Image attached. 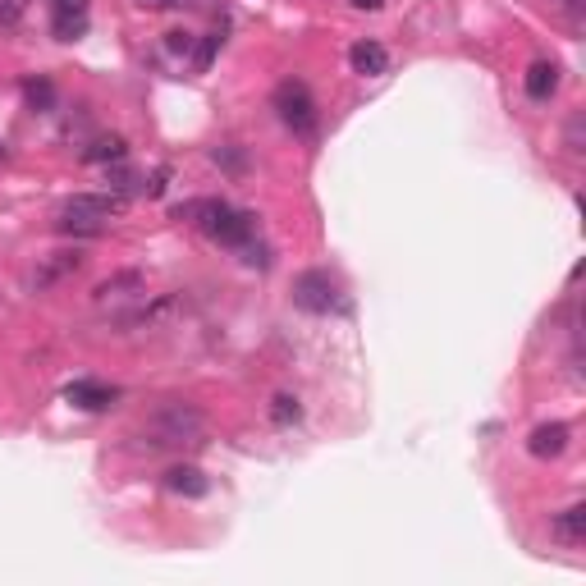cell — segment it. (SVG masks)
Wrapping results in <instances>:
<instances>
[{
  "label": "cell",
  "mask_w": 586,
  "mask_h": 586,
  "mask_svg": "<svg viewBox=\"0 0 586 586\" xmlns=\"http://www.w3.org/2000/svg\"><path fill=\"white\" fill-rule=\"evenodd\" d=\"M142 293V275L138 271H120V275H110V280H101L97 289H92V298H101V303H106V298H120V293Z\"/></svg>",
  "instance_id": "cell-12"
},
{
  "label": "cell",
  "mask_w": 586,
  "mask_h": 586,
  "mask_svg": "<svg viewBox=\"0 0 586 586\" xmlns=\"http://www.w3.org/2000/svg\"><path fill=\"white\" fill-rule=\"evenodd\" d=\"M165 51H170V55H188V51H193V33H165Z\"/></svg>",
  "instance_id": "cell-19"
},
{
  "label": "cell",
  "mask_w": 586,
  "mask_h": 586,
  "mask_svg": "<svg viewBox=\"0 0 586 586\" xmlns=\"http://www.w3.org/2000/svg\"><path fill=\"white\" fill-rule=\"evenodd\" d=\"M0 156H5V142H0Z\"/></svg>",
  "instance_id": "cell-26"
},
{
  "label": "cell",
  "mask_w": 586,
  "mask_h": 586,
  "mask_svg": "<svg viewBox=\"0 0 586 586\" xmlns=\"http://www.w3.org/2000/svg\"><path fill=\"white\" fill-rule=\"evenodd\" d=\"M23 14H28V0H0V33L19 28Z\"/></svg>",
  "instance_id": "cell-18"
},
{
  "label": "cell",
  "mask_w": 586,
  "mask_h": 586,
  "mask_svg": "<svg viewBox=\"0 0 586 586\" xmlns=\"http://www.w3.org/2000/svg\"><path fill=\"white\" fill-rule=\"evenodd\" d=\"M559 10H564V14H573V19H582V10H586V0H559Z\"/></svg>",
  "instance_id": "cell-24"
},
{
  "label": "cell",
  "mask_w": 586,
  "mask_h": 586,
  "mask_svg": "<svg viewBox=\"0 0 586 586\" xmlns=\"http://www.w3.org/2000/svg\"><path fill=\"white\" fill-rule=\"evenodd\" d=\"M110 188H115V193H133V188H138V179H133L129 170H115V174H110Z\"/></svg>",
  "instance_id": "cell-21"
},
{
  "label": "cell",
  "mask_w": 586,
  "mask_h": 586,
  "mask_svg": "<svg viewBox=\"0 0 586 586\" xmlns=\"http://www.w3.org/2000/svg\"><path fill=\"white\" fill-rule=\"evenodd\" d=\"M298 417H303V403L293 399V394H275L271 399V422L275 426H293Z\"/></svg>",
  "instance_id": "cell-16"
},
{
  "label": "cell",
  "mask_w": 586,
  "mask_h": 586,
  "mask_svg": "<svg viewBox=\"0 0 586 586\" xmlns=\"http://www.w3.org/2000/svg\"><path fill=\"white\" fill-rule=\"evenodd\" d=\"M83 161H92V165H110V161H124V138H97L92 147L83 152Z\"/></svg>",
  "instance_id": "cell-13"
},
{
  "label": "cell",
  "mask_w": 586,
  "mask_h": 586,
  "mask_svg": "<svg viewBox=\"0 0 586 586\" xmlns=\"http://www.w3.org/2000/svg\"><path fill=\"white\" fill-rule=\"evenodd\" d=\"M550 536L559 545H582L586 541V504H568L564 513H554Z\"/></svg>",
  "instance_id": "cell-10"
},
{
  "label": "cell",
  "mask_w": 586,
  "mask_h": 586,
  "mask_svg": "<svg viewBox=\"0 0 586 586\" xmlns=\"http://www.w3.org/2000/svg\"><path fill=\"white\" fill-rule=\"evenodd\" d=\"M147 435H152V449L165 445H197L207 435V413L197 403L184 399H165L152 417H147Z\"/></svg>",
  "instance_id": "cell-1"
},
{
  "label": "cell",
  "mask_w": 586,
  "mask_h": 586,
  "mask_svg": "<svg viewBox=\"0 0 586 586\" xmlns=\"http://www.w3.org/2000/svg\"><path fill=\"white\" fill-rule=\"evenodd\" d=\"M348 65H353V74L362 78H380L385 69H390V51L380 42H371V37H362V42L348 46Z\"/></svg>",
  "instance_id": "cell-7"
},
{
  "label": "cell",
  "mask_w": 586,
  "mask_h": 586,
  "mask_svg": "<svg viewBox=\"0 0 586 586\" xmlns=\"http://www.w3.org/2000/svg\"><path fill=\"white\" fill-rule=\"evenodd\" d=\"M51 33L60 37V42H74V37L87 33V10L78 14H51Z\"/></svg>",
  "instance_id": "cell-14"
},
{
  "label": "cell",
  "mask_w": 586,
  "mask_h": 586,
  "mask_svg": "<svg viewBox=\"0 0 586 586\" xmlns=\"http://www.w3.org/2000/svg\"><path fill=\"white\" fill-rule=\"evenodd\" d=\"M220 42H225V33H220V28L202 37V42H197V51H193V65H197V69H211V60H216Z\"/></svg>",
  "instance_id": "cell-17"
},
{
  "label": "cell",
  "mask_w": 586,
  "mask_h": 586,
  "mask_svg": "<svg viewBox=\"0 0 586 586\" xmlns=\"http://www.w3.org/2000/svg\"><path fill=\"white\" fill-rule=\"evenodd\" d=\"M568 152L582 156V115H573V124H568Z\"/></svg>",
  "instance_id": "cell-22"
},
{
  "label": "cell",
  "mask_w": 586,
  "mask_h": 586,
  "mask_svg": "<svg viewBox=\"0 0 586 586\" xmlns=\"http://www.w3.org/2000/svg\"><path fill=\"white\" fill-rule=\"evenodd\" d=\"M216 156V165H225V170H243V152L239 147H220V152H211Z\"/></svg>",
  "instance_id": "cell-20"
},
{
  "label": "cell",
  "mask_w": 586,
  "mask_h": 586,
  "mask_svg": "<svg viewBox=\"0 0 586 586\" xmlns=\"http://www.w3.org/2000/svg\"><path fill=\"white\" fill-rule=\"evenodd\" d=\"M165 486H170L174 495H184V500H202V495L211 490V481H207V472H202V467L179 463V467H170V472H165Z\"/></svg>",
  "instance_id": "cell-8"
},
{
  "label": "cell",
  "mask_w": 586,
  "mask_h": 586,
  "mask_svg": "<svg viewBox=\"0 0 586 586\" xmlns=\"http://www.w3.org/2000/svg\"><path fill=\"white\" fill-rule=\"evenodd\" d=\"M275 115H280V124L293 138H316V129H321L312 87H307L303 78H284V83L275 87Z\"/></svg>",
  "instance_id": "cell-2"
},
{
  "label": "cell",
  "mask_w": 586,
  "mask_h": 586,
  "mask_svg": "<svg viewBox=\"0 0 586 586\" xmlns=\"http://www.w3.org/2000/svg\"><path fill=\"white\" fill-rule=\"evenodd\" d=\"M522 87H527L532 101H550L554 92H559V65H554V60H536V65L527 69V78H522Z\"/></svg>",
  "instance_id": "cell-11"
},
{
  "label": "cell",
  "mask_w": 586,
  "mask_h": 586,
  "mask_svg": "<svg viewBox=\"0 0 586 586\" xmlns=\"http://www.w3.org/2000/svg\"><path fill=\"white\" fill-rule=\"evenodd\" d=\"M568 440H573V431H568L564 422H545L532 431V440H527V449H532L536 458H559L568 449Z\"/></svg>",
  "instance_id": "cell-9"
},
{
  "label": "cell",
  "mask_w": 586,
  "mask_h": 586,
  "mask_svg": "<svg viewBox=\"0 0 586 586\" xmlns=\"http://www.w3.org/2000/svg\"><path fill=\"white\" fill-rule=\"evenodd\" d=\"M348 5H353V10H380L385 0H348Z\"/></svg>",
  "instance_id": "cell-25"
},
{
  "label": "cell",
  "mask_w": 586,
  "mask_h": 586,
  "mask_svg": "<svg viewBox=\"0 0 586 586\" xmlns=\"http://www.w3.org/2000/svg\"><path fill=\"white\" fill-rule=\"evenodd\" d=\"M293 303L303 307V312H312V316L348 312L344 293H339V284L330 280V271H303L298 275V280H293Z\"/></svg>",
  "instance_id": "cell-4"
},
{
  "label": "cell",
  "mask_w": 586,
  "mask_h": 586,
  "mask_svg": "<svg viewBox=\"0 0 586 586\" xmlns=\"http://www.w3.org/2000/svg\"><path fill=\"white\" fill-rule=\"evenodd\" d=\"M142 10H174V5H184V0H138Z\"/></svg>",
  "instance_id": "cell-23"
},
{
  "label": "cell",
  "mask_w": 586,
  "mask_h": 586,
  "mask_svg": "<svg viewBox=\"0 0 586 586\" xmlns=\"http://www.w3.org/2000/svg\"><path fill=\"white\" fill-rule=\"evenodd\" d=\"M83 266V252H51V257H42V266L33 271V289L37 293H46V289H55L60 280H69V275Z\"/></svg>",
  "instance_id": "cell-6"
},
{
  "label": "cell",
  "mask_w": 586,
  "mask_h": 586,
  "mask_svg": "<svg viewBox=\"0 0 586 586\" xmlns=\"http://www.w3.org/2000/svg\"><path fill=\"white\" fill-rule=\"evenodd\" d=\"M65 399L74 403V408H83V413H106V408H115V399H120V390L115 385H106V380H69L65 385Z\"/></svg>",
  "instance_id": "cell-5"
},
{
  "label": "cell",
  "mask_w": 586,
  "mask_h": 586,
  "mask_svg": "<svg viewBox=\"0 0 586 586\" xmlns=\"http://www.w3.org/2000/svg\"><path fill=\"white\" fill-rule=\"evenodd\" d=\"M23 97H28V106L33 110H51L55 106V83L51 78H28V83H23Z\"/></svg>",
  "instance_id": "cell-15"
},
{
  "label": "cell",
  "mask_w": 586,
  "mask_h": 586,
  "mask_svg": "<svg viewBox=\"0 0 586 586\" xmlns=\"http://www.w3.org/2000/svg\"><path fill=\"white\" fill-rule=\"evenodd\" d=\"M124 211V197L120 193H78L65 202V220L60 229L65 234H101L106 220H115Z\"/></svg>",
  "instance_id": "cell-3"
}]
</instances>
